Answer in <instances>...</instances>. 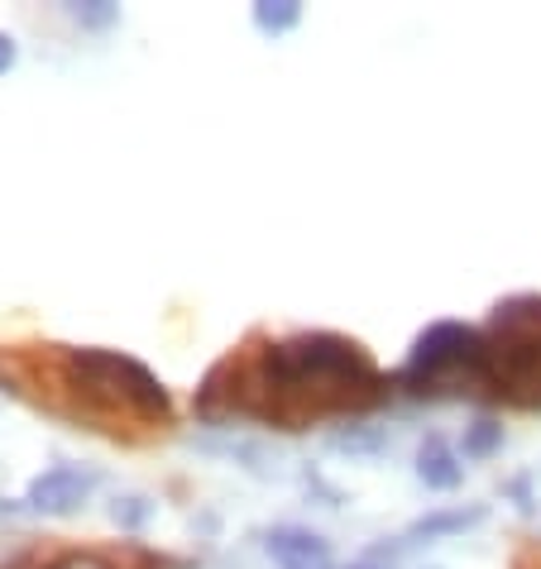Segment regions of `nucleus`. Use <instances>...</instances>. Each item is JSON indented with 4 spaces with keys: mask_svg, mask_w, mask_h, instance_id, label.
Masks as SVG:
<instances>
[{
    "mask_svg": "<svg viewBox=\"0 0 541 569\" xmlns=\"http://www.w3.org/2000/svg\"><path fill=\"white\" fill-rule=\"evenodd\" d=\"M388 378L360 340L336 330H297L230 350L197 388L201 421H264L274 431H312L316 421L374 412Z\"/></svg>",
    "mask_w": 541,
    "mask_h": 569,
    "instance_id": "f257e3e1",
    "label": "nucleus"
},
{
    "mask_svg": "<svg viewBox=\"0 0 541 569\" xmlns=\"http://www.w3.org/2000/svg\"><path fill=\"white\" fill-rule=\"evenodd\" d=\"M43 378L53 388L39 398V407L87 426V431H101L110 440H145L173 426L168 388L158 383L149 363H139L120 350L53 345V355H43Z\"/></svg>",
    "mask_w": 541,
    "mask_h": 569,
    "instance_id": "f03ea898",
    "label": "nucleus"
},
{
    "mask_svg": "<svg viewBox=\"0 0 541 569\" xmlns=\"http://www.w3.org/2000/svg\"><path fill=\"white\" fill-rule=\"evenodd\" d=\"M489 398L532 412L541 407V292L503 297L484 326Z\"/></svg>",
    "mask_w": 541,
    "mask_h": 569,
    "instance_id": "7ed1b4c3",
    "label": "nucleus"
},
{
    "mask_svg": "<svg viewBox=\"0 0 541 569\" xmlns=\"http://www.w3.org/2000/svg\"><path fill=\"white\" fill-rule=\"evenodd\" d=\"M397 383L412 398H489L484 330L465 321H432L412 340Z\"/></svg>",
    "mask_w": 541,
    "mask_h": 569,
    "instance_id": "20e7f679",
    "label": "nucleus"
},
{
    "mask_svg": "<svg viewBox=\"0 0 541 569\" xmlns=\"http://www.w3.org/2000/svg\"><path fill=\"white\" fill-rule=\"evenodd\" d=\"M91 488H97V469L53 465V469H43L39 479H29L24 508L49 512V517H68V512H77V508H82V502L91 498Z\"/></svg>",
    "mask_w": 541,
    "mask_h": 569,
    "instance_id": "39448f33",
    "label": "nucleus"
},
{
    "mask_svg": "<svg viewBox=\"0 0 541 569\" xmlns=\"http://www.w3.org/2000/svg\"><path fill=\"white\" fill-rule=\"evenodd\" d=\"M264 550L278 560V569H336L326 536H316L307 527H274L264 536Z\"/></svg>",
    "mask_w": 541,
    "mask_h": 569,
    "instance_id": "423d86ee",
    "label": "nucleus"
},
{
    "mask_svg": "<svg viewBox=\"0 0 541 569\" xmlns=\"http://www.w3.org/2000/svg\"><path fill=\"white\" fill-rule=\"evenodd\" d=\"M417 479L426 488H436V493H451L465 479V465H460V455L451 450V440L445 436H426L417 446Z\"/></svg>",
    "mask_w": 541,
    "mask_h": 569,
    "instance_id": "0eeeda50",
    "label": "nucleus"
},
{
    "mask_svg": "<svg viewBox=\"0 0 541 569\" xmlns=\"http://www.w3.org/2000/svg\"><path fill=\"white\" fill-rule=\"evenodd\" d=\"M43 569H158V556H149V550L139 546H125V550H62V556H53Z\"/></svg>",
    "mask_w": 541,
    "mask_h": 569,
    "instance_id": "6e6552de",
    "label": "nucleus"
},
{
    "mask_svg": "<svg viewBox=\"0 0 541 569\" xmlns=\"http://www.w3.org/2000/svg\"><path fill=\"white\" fill-rule=\"evenodd\" d=\"M484 521V508H445V512H426L407 527V541H432V536H451V531H470Z\"/></svg>",
    "mask_w": 541,
    "mask_h": 569,
    "instance_id": "1a4fd4ad",
    "label": "nucleus"
},
{
    "mask_svg": "<svg viewBox=\"0 0 541 569\" xmlns=\"http://www.w3.org/2000/svg\"><path fill=\"white\" fill-rule=\"evenodd\" d=\"M302 24V6L297 0H259L254 6V29L259 34H288V29H297Z\"/></svg>",
    "mask_w": 541,
    "mask_h": 569,
    "instance_id": "9d476101",
    "label": "nucleus"
},
{
    "mask_svg": "<svg viewBox=\"0 0 541 569\" xmlns=\"http://www.w3.org/2000/svg\"><path fill=\"white\" fill-rule=\"evenodd\" d=\"M465 460H489L493 450H503V426L493 417H480L474 426H465V440H460Z\"/></svg>",
    "mask_w": 541,
    "mask_h": 569,
    "instance_id": "9b49d317",
    "label": "nucleus"
},
{
    "mask_svg": "<svg viewBox=\"0 0 541 569\" xmlns=\"http://www.w3.org/2000/svg\"><path fill=\"white\" fill-rule=\"evenodd\" d=\"M110 517H116V527L139 531V527H145V521L154 517V502H149L145 493H120L116 502H110Z\"/></svg>",
    "mask_w": 541,
    "mask_h": 569,
    "instance_id": "f8f14e48",
    "label": "nucleus"
},
{
    "mask_svg": "<svg viewBox=\"0 0 541 569\" xmlns=\"http://www.w3.org/2000/svg\"><path fill=\"white\" fill-rule=\"evenodd\" d=\"M68 14L82 29H110L120 20V6H110V0H77V6H68Z\"/></svg>",
    "mask_w": 541,
    "mask_h": 569,
    "instance_id": "ddd939ff",
    "label": "nucleus"
},
{
    "mask_svg": "<svg viewBox=\"0 0 541 569\" xmlns=\"http://www.w3.org/2000/svg\"><path fill=\"white\" fill-rule=\"evenodd\" d=\"M14 62H20V43H14V34H6V29H0V77H6Z\"/></svg>",
    "mask_w": 541,
    "mask_h": 569,
    "instance_id": "4468645a",
    "label": "nucleus"
},
{
    "mask_svg": "<svg viewBox=\"0 0 541 569\" xmlns=\"http://www.w3.org/2000/svg\"><path fill=\"white\" fill-rule=\"evenodd\" d=\"M513 569H541V546H522L513 556Z\"/></svg>",
    "mask_w": 541,
    "mask_h": 569,
    "instance_id": "2eb2a0df",
    "label": "nucleus"
},
{
    "mask_svg": "<svg viewBox=\"0 0 541 569\" xmlns=\"http://www.w3.org/2000/svg\"><path fill=\"white\" fill-rule=\"evenodd\" d=\"M350 569H374V565H350Z\"/></svg>",
    "mask_w": 541,
    "mask_h": 569,
    "instance_id": "dca6fc26",
    "label": "nucleus"
},
{
    "mask_svg": "<svg viewBox=\"0 0 541 569\" xmlns=\"http://www.w3.org/2000/svg\"><path fill=\"white\" fill-rule=\"evenodd\" d=\"M432 569H436V565H432Z\"/></svg>",
    "mask_w": 541,
    "mask_h": 569,
    "instance_id": "f3484780",
    "label": "nucleus"
}]
</instances>
